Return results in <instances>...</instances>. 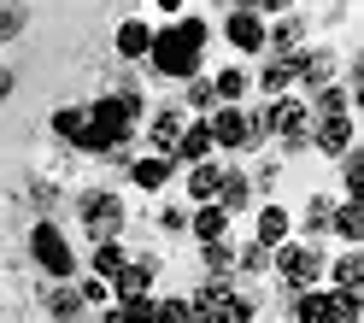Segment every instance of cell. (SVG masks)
I'll return each mask as SVG.
<instances>
[{
	"mask_svg": "<svg viewBox=\"0 0 364 323\" xmlns=\"http://www.w3.org/2000/svg\"><path fill=\"white\" fill-rule=\"evenodd\" d=\"M200 48H206V18H182L176 30H159V36H153L147 59H153L159 77H194Z\"/></svg>",
	"mask_w": 364,
	"mask_h": 323,
	"instance_id": "cell-1",
	"label": "cell"
},
{
	"mask_svg": "<svg viewBox=\"0 0 364 323\" xmlns=\"http://www.w3.org/2000/svg\"><path fill=\"white\" fill-rule=\"evenodd\" d=\"M30 247H36V259H41L48 276H71V270H77V253H71V241H65L53 223H36V229H30Z\"/></svg>",
	"mask_w": 364,
	"mask_h": 323,
	"instance_id": "cell-2",
	"label": "cell"
},
{
	"mask_svg": "<svg viewBox=\"0 0 364 323\" xmlns=\"http://www.w3.org/2000/svg\"><path fill=\"white\" fill-rule=\"evenodd\" d=\"M82 223L95 229L100 241H112V235H118V223H124V206H118V194H82Z\"/></svg>",
	"mask_w": 364,
	"mask_h": 323,
	"instance_id": "cell-3",
	"label": "cell"
},
{
	"mask_svg": "<svg viewBox=\"0 0 364 323\" xmlns=\"http://www.w3.org/2000/svg\"><path fill=\"white\" fill-rule=\"evenodd\" d=\"M282 276H288V288H311L317 276H323V253L317 247H282Z\"/></svg>",
	"mask_w": 364,
	"mask_h": 323,
	"instance_id": "cell-4",
	"label": "cell"
},
{
	"mask_svg": "<svg viewBox=\"0 0 364 323\" xmlns=\"http://www.w3.org/2000/svg\"><path fill=\"white\" fill-rule=\"evenodd\" d=\"M206 129H212V147H247V118H241V106H218Z\"/></svg>",
	"mask_w": 364,
	"mask_h": 323,
	"instance_id": "cell-5",
	"label": "cell"
},
{
	"mask_svg": "<svg viewBox=\"0 0 364 323\" xmlns=\"http://www.w3.org/2000/svg\"><path fill=\"white\" fill-rule=\"evenodd\" d=\"M176 159H188V165H206V159H212V129H206V124H188V129L176 135V147H171V165H176Z\"/></svg>",
	"mask_w": 364,
	"mask_h": 323,
	"instance_id": "cell-6",
	"label": "cell"
},
{
	"mask_svg": "<svg viewBox=\"0 0 364 323\" xmlns=\"http://www.w3.org/2000/svg\"><path fill=\"white\" fill-rule=\"evenodd\" d=\"M311 142H317V153H347L353 147V118H317Z\"/></svg>",
	"mask_w": 364,
	"mask_h": 323,
	"instance_id": "cell-7",
	"label": "cell"
},
{
	"mask_svg": "<svg viewBox=\"0 0 364 323\" xmlns=\"http://www.w3.org/2000/svg\"><path fill=\"white\" fill-rule=\"evenodd\" d=\"M230 41H235V48H241V53H259V48H264V18L241 6V12L230 18Z\"/></svg>",
	"mask_w": 364,
	"mask_h": 323,
	"instance_id": "cell-8",
	"label": "cell"
},
{
	"mask_svg": "<svg viewBox=\"0 0 364 323\" xmlns=\"http://www.w3.org/2000/svg\"><path fill=\"white\" fill-rule=\"evenodd\" d=\"M147 48H153V30L141 24V18H129V24H118V53H124V59H141Z\"/></svg>",
	"mask_w": 364,
	"mask_h": 323,
	"instance_id": "cell-9",
	"label": "cell"
},
{
	"mask_svg": "<svg viewBox=\"0 0 364 323\" xmlns=\"http://www.w3.org/2000/svg\"><path fill=\"white\" fill-rule=\"evenodd\" d=\"M182 129H188V124H182V112H176V106L153 118V142H159V159H171V147H176V135H182Z\"/></svg>",
	"mask_w": 364,
	"mask_h": 323,
	"instance_id": "cell-10",
	"label": "cell"
},
{
	"mask_svg": "<svg viewBox=\"0 0 364 323\" xmlns=\"http://www.w3.org/2000/svg\"><path fill=\"white\" fill-rule=\"evenodd\" d=\"M288 241V212L282 206H264L259 212V247H282Z\"/></svg>",
	"mask_w": 364,
	"mask_h": 323,
	"instance_id": "cell-11",
	"label": "cell"
},
{
	"mask_svg": "<svg viewBox=\"0 0 364 323\" xmlns=\"http://www.w3.org/2000/svg\"><path fill=\"white\" fill-rule=\"evenodd\" d=\"M329 223L341 229V241H364V206H358V200L335 206V218H329Z\"/></svg>",
	"mask_w": 364,
	"mask_h": 323,
	"instance_id": "cell-12",
	"label": "cell"
},
{
	"mask_svg": "<svg viewBox=\"0 0 364 323\" xmlns=\"http://www.w3.org/2000/svg\"><path fill=\"white\" fill-rule=\"evenodd\" d=\"M129 176H135V189H165L171 159H159V153H153V159H135V171H129Z\"/></svg>",
	"mask_w": 364,
	"mask_h": 323,
	"instance_id": "cell-13",
	"label": "cell"
},
{
	"mask_svg": "<svg viewBox=\"0 0 364 323\" xmlns=\"http://www.w3.org/2000/svg\"><path fill=\"white\" fill-rule=\"evenodd\" d=\"M223 229H230V212H218V206H200V218H194V235L200 241H223Z\"/></svg>",
	"mask_w": 364,
	"mask_h": 323,
	"instance_id": "cell-14",
	"label": "cell"
},
{
	"mask_svg": "<svg viewBox=\"0 0 364 323\" xmlns=\"http://www.w3.org/2000/svg\"><path fill=\"white\" fill-rule=\"evenodd\" d=\"M53 129L65 135V142H82V129H88V106H59V112H53Z\"/></svg>",
	"mask_w": 364,
	"mask_h": 323,
	"instance_id": "cell-15",
	"label": "cell"
},
{
	"mask_svg": "<svg viewBox=\"0 0 364 323\" xmlns=\"http://www.w3.org/2000/svg\"><path fill=\"white\" fill-rule=\"evenodd\" d=\"M235 206H247V176H241V171H223V182H218V212H235Z\"/></svg>",
	"mask_w": 364,
	"mask_h": 323,
	"instance_id": "cell-16",
	"label": "cell"
},
{
	"mask_svg": "<svg viewBox=\"0 0 364 323\" xmlns=\"http://www.w3.org/2000/svg\"><path fill=\"white\" fill-rule=\"evenodd\" d=\"M218 182H223V171H218V165H194V176H188V194L212 206V200H218Z\"/></svg>",
	"mask_w": 364,
	"mask_h": 323,
	"instance_id": "cell-17",
	"label": "cell"
},
{
	"mask_svg": "<svg viewBox=\"0 0 364 323\" xmlns=\"http://www.w3.org/2000/svg\"><path fill=\"white\" fill-rule=\"evenodd\" d=\"M147 282H153V270H147V265H124V270H118V300L147 294Z\"/></svg>",
	"mask_w": 364,
	"mask_h": 323,
	"instance_id": "cell-18",
	"label": "cell"
},
{
	"mask_svg": "<svg viewBox=\"0 0 364 323\" xmlns=\"http://www.w3.org/2000/svg\"><path fill=\"white\" fill-rule=\"evenodd\" d=\"M335 288H364V253L335 259Z\"/></svg>",
	"mask_w": 364,
	"mask_h": 323,
	"instance_id": "cell-19",
	"label": "cell"
},
{
	"mask_svg": "<svg viewBox=\"0 0 364 323\" xmlns=\"http://www.w3.org/2000/svg\"><path fill=\"white\" fill-rule=\"evenodd\" d=\"M124 265H129V259H124V247H118V241H100V247H95V270H100V282H106V276H118Z\"/></svg>",
	"mask_w": 364,
	"mask_h": 323,
	"instance_id": "cell-20",
	"label": "cell"
},
{
	"mask_svg": "<svg viewBox=\"0 0 364 323\" xmlns=\"http://www.w3.org/2000/svg\"><path fill=\"white\" fill-rule=\"evenodd\" d=\"M153 312H159V300H153V294H135V300H118V317H124V323H153Z\"/></svg>",
	"mask_w": 364,
	"mask_h": 323,
	"instance_id": "cell-21",
	"label": "cell"
},
{
	"mask_svg": "<svg viewBox=\"0 0 364 323\" xmlns=\"http://www.w3.org/2000/svg\"><path fill=\"white\" fill-rule=\"evenodd\" d=\"M300 323H335V317H329V294L306 288V294H300Z\"/></svg>",
	"mask_w": 364,
	"mask_h": 323,
	"instance_id": "cell-22",
	"label": "cell"
},
{
	"mask_svg": "<svg viewBox=\"0 0 364 323\" xmlns=\"http://www.w3.org/2000/svg\"><path fill=\"white\" fill-rule=\"evenodd\" d=\"M53 317H59V323H77V317H82L77 288H53Z\"/></svg>",
	"mask_w": 364,
	"mask_h": 323,
	"instance_id": "cell-23",
	"label": "cell"
},
{
	"mask_svg": "<svg viewBox=\"0 0 364 323\" xmlns=\"http://www.w3.org/2000/svg\"><path fill=\"white\" fill-rule=\"evenodd\" d=\"M247 95V77L241 71H223L218 83H212V100H241Z\"/></svg>",
	"mask_w": 364,
	"mask_h": 323,
	"instance_id": "cell-24",
	"label": "cell"
},
{
	"mask_svg": "<svg viewBox=\"0 0 364 323\" xmlns=\"http://www.w3.org/2000/svg\"><path fill=\"white\" fill-rule=\"evenodd\" d=\"M259 83H264V95H282V88L294 83V71H288V59H277V65H264V77H259Z\"/></svg>",
	"mask_w": 364,
	"mask_h": 323,
	"instance_id": "cell-25",
	"label": "cell"
},
{
	"mask_svg": "<svg viewBox=\"0 0 364 323\" xmlns=\"http://www.w3.org/2000/svg\"><path fill=\"white\" fill-rule=\"evenodd\" d=\"M329 218H335V200H323V194H317V200L306 206V229L317 235V229H329Z\"/></svg>",
	"mask_w": 364,
	"mask_h": 323,
	"instance_id": "cell-26",
	"label": "cell"
},
{
	"mask_svg": "<svg viewBox=\"0 0 364 323\" xmlns=\"http://www.w3.org/2000/svg\"><path fill=\"white\" fill-rule=\"evenodd\" d=\"M153 323H194V312H188V300H165L153 312Z\"/></svg>",
	"mask_w": 364,
	"mask_h": 323,
	"instance_id": "cell-27",
	"label": "cell"
},
{
	"mask_svg": "<svg viewBox=\"0 0 364 323\" xmlns=\"http://www.w3.org/2000/svg\"><path fill=\"white\" fill-rule=\"evenodd\" d=\"M24 24H30V12H24V6H0V41H6V36H18Z\"/></svg>",
	"mask_w": 364,
	"mask_h": 323,
	"instance_id": "cell-28",
	"label": "cell"
},
{
	"mask_svg": "<svg viewBox=\"0 0 364 323\" xmlns=\"http://www.w3.org/2000/svg\"><path fill=\"white\" fill-rule=\"evenodd\" d=\"M347 194H353V200L364 194V159H358V153H347Z\"/></svg>",
	"mask_w": 364,
	"mask_h": 323,
	"instance_id": "cell-29",
	"label": "cell"
},
{
	"mask_svg": "<svg viewBox=\"0 0 364 323\" xmlns=\"http://www.w3.org/2000/svg\"><path fill=\"white\" fill-rule=\"evenodd\" d=\"M230 265H235V253L223 247V241H212V247H206V270H230Z\"/></svg>",
	"mask_w": 364,
	"mask_h": 323,
	"instance_id": "cell-30",
	"label": "cell"
},
{
	"mask_svg": "<svg viewBox=\"0 0 364 323\" xmlns=\"http://www.w3.org/2000/svg\"><path fill=\"white\" fill-rule=\"evenodd\" d=\"M241 265H247V270H264V265H270V247H247Z\"/></svg>",
	"mask_w": 364,
	"mask_h": 323,
	"instance_id": "cell-31",
	"label": "cell"
},
{
	"mask_svg": "<svg viewBox=\"0 0 364 323\" xmlns=\"http://www.w3.org/2000/svg\"><path fill=\"white\" fill-rule=\"evenodd\" d=\"M77 300H82V306H88V300H106V282H100V276H88V282L77 288Z\"/></svg>",
	"mask_w": 364,
	"mask_h": 323,
	"instance_id": "cell-32",
	"label": "cell"
},
{
	"mask_svg": "<svg viewBox=\"0 0 364 323\" xmlns=\"http://www.w3.org/2000/svg\"><path fill=\"white\" fill-rule=\"evenodd\" d=\"M188 106H212V83H200V77H194V88H188Z\"/></svg>",
	"mask_w": 364,
	"mask_h": 323,
	"instance_id": "cell-33",
	"label": "cell"
},
{
	"mask_svg": "<svg viewBox=\"0 0 364 323\" xmlns=\"http://www.w3.org/2000/svg\"><path fill=\"white\" fill-rule=\"evenodd\" d=\"M6 88H12V77H6V71H0V100H6Z\"/></svg>",
	"mask_w": 364,
	"mask_h": 323,
	"instance_id": "cell-34",
	"label": "cell"
},
{
	"mask_svg": "<svg viewBox=\"0 0 364 323\" xmlns=\"http://www.w3.org/2000/svg\"><path fill=\"white\" fill-rule=\"evenodd\" d=\"M106 323H124V317H118V312H106Z\"/></svg>",
	"mask_w": 364,
	"mask_h": 323,
	"instance_id": "cell-35",
	"label": "cell"
}]
</instances>
